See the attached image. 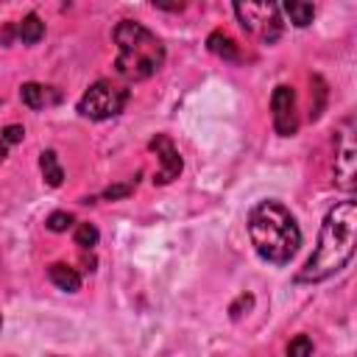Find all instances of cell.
Segmentation results:
<instances>
[{
	"mask_svg": "<svg viewBox=\"0 0 357 357\" xmlns=\"http://www.w3.org/2000/svg\"><path fill=\"white\" fill-rule=\"evenodd\" d=\"M128 86L112 81V78H100L95 81L78 100V114L86 120H109L117 117L126 103H128Z\"/></svg>",
	"mask_w": 357,
	"mask_h": 357,
	"instance_id": "obj_4",
	"label": "cell"
},
{
	"mask_svg": "<svg viewBox=\"0 0 357 357\" xmlns=\"http://www.w3.org/2000/svg\"><path fill=\"white\" fill-rule=\"evenodd\" d=\"M47 279H50L59 290H64V293H78V290H81V273H78L75 268L64 265V262H53V265L47 268Z\"/></svg>",
	"mask_w": 357,
	"mask_h": 357,
	"instance_id": "obj_9",
	"label": "cell"
},
{
	"mask_svg": "<svg viewBox=\"0 0 357 357\" xmlns=\"http://www.w3.org/2000/svg\"><path fill=\"white\" fill-rule=\"evenodd\" d=\"M279 8L290 17V22H293L296 28H307V25L312 22V17H315V6H312V3L290 0V3H284V6H279Z\"/></svg>",
	"mask_w": 357,
	"mask_h": 357,
	"instance_id": "obj_13",
	"label": "cell"
},
{
	"mask_svg": "<svg viewBox=\"0 0 357 357\" xmlns=\"http://www.w3.org/2000/svg\"><path fill=\"white\" fill-rule=\"evenodd\" d=\"M22 137H25V128L22 126H6L3 131H0V162L8 156V148L11 145H17V142H22Z\"/></svg>",
	"mask_w": 357,
	"mask_h": 357,
	"instance_id": "obj_15",
	"label": "cell"
},
{
	"mask_svg": "<svg viewBox=\"0 0 357 357\" xmlns=\"http://www.w3.org/2000/svg\"><path fill=\"white\" fill-rule=\"evenodd\" d=\"M39 167H42V178H45L47 187H59L64 181V170L59 165L56 151H42L39 153Z\"/></svg>",
	"mask_w": 357,
	"mask_h": 357,
	"instance_id": "obj_11",
	"label": "cell"
},
{
	"mask_svg": "<svg viewBox=\"0 0 357 357\" xmlns=\"http://www.w3.org/2000/svg\"><path fill=\"white\" fill-rule=\"evenodd\" d=\"M287 357H312V340L307 335H296L287 343Z\"/></svg>",
	"mask_w": 357,
	"mask_h": 357,
	"instance_id": "obj_17",
	"label": "cell"
},
{
	"mask_svg": "<svg viewBox=\"0 0 357 357\" xmlns=\"http://www.w3.org/2000/svg\"><path fill=\"white\" fill-rule=\"evenodd\" d=\"M251 301H254L251 296H240V298L231 304V310H229V312H231V318H240V307H245V310H248V307H251Z\"/></svg>",
	"mask_w": 357,
	"mask_h": 357,
	"instance_id": "obj_20",
	"label": "cell"
},
{
	"mask_svg": "<svg viewBox=\"0 0 357 357\" xmlns=\"http://www.w3.org/2000/svg\"><path fill=\"white\" fill-rule=\"evenodd\" d=\"M45 226L50 229V231H67L70 226H73V215L70 212H50L47 215V220H45Z\"/></svg>",
	"mask_w": 357,
	"mask_h": 357,
	"instance_id": "obj_18",
	"label": "cell"
},
{
	"mask_svg": "<svg viewBox=\"0 0 357 357\" xmlns=\"http://www.w3.org/2000/svg\"><path fill=\"white\" fill-rule=\"evenodd\" d=\"M0 329H3V318H0Z\"/></svg>",
	"mask_w": 357,
	"mask_h": 357,
	"instance_id": "obj_21",
	"label": "cell"
},
{
	"mask_svg": "<svg viewBox=\"0 0 357 357\" xmlns=\"http://www.w3.org/2000/svg\"><path fill=\"white\" fill-rule=\"evenodd\" d=\"M98 240H100V231H98L92 223H78V229H75V245H81V248H95Z\"/></svg>",
	"mask_w": 357,
	"mask_h": 357,
	"instance_id": "obj_16",
	"label": "cell"
},
{
	"mask_svg": "<svg viewBox=\"0 0 357 357\" xmlns=\"http://www.w3.org/2000/svg\"><path fill=\"white\" fill-rule=\"evenodd\" d=\"M206 47H209L215 56L226 59V61H237V59H240V50H237V45H234V39H231L229 33H223V31H212L209 39H206Z\"/></svg>",
	"mask_w": 357,
	"mask_h": 357,
	"instance_id": "obj_10",
	"label": "cell"
},
{
	"mask_svg": "<svg viewBox=\"0 0 357 357\" xmlns=\"http://www.w3.org/2000/svg\"><path fill=\"white\" fill-rule=\"evenodd\" d=\"M271 112H273V128L279 137H293L298 131V114H296V92L287 84H279L271 95Z\"/></svg>",
	"mask_w": 357,
	"mask_h": 357,
	"instance_id": "obj_6",
	"label": "cell"
},
{
	"mask_svg": "<svg viewBox=\"0 0 357 357\" xmlns=\"http://www.w3.org/2000/svg\"><path fill=\"white\" fill-rule=\"evenodd\" d=\"M248 237L254 251L271 265H287L301 248V229L279 201H259L248 212Z\"/></svg>",
	"mask_w": 357,
	"mask_h": 357,
	"instance_id": "obj_2",
	"label": "cell"
},
{
	"mask_svg": "<svg viewBox=\"0 0 357 357\" xmlns=\"http://www.w3.org/2000/svg\"><path fill=\"white\" fill-rule=\"evenodd\" d=\"M117 45L114 73L123 81H145L165 64V45L162 39L148 31L137 20H120L112 31Z\"/></svg>",
	"mask_w": 357,
	"mask_h": 357,
	"instance_id": "obj_3",
	"label": "cell"
},
{
	"mask_svg": "<svg viewBox=\"0 0 357 357\" xmlns=\"http://www.w3.org/2000/svg\"><path fill=\"white\" fill-rule=\"evenodd\" d=\"M151 151H156V156L162 162V170L153 176V184H170L173 178H178L184 165H181V156H178V148L173 145V139L165 134H156L151 139Z\"/></svg>",
	"mask_w": 357,
	"mask_h": 357,
	"instance_id": "obj_8",
	"label": "cell"
},
{
	"mask_svg": "<svg viewBox=\"0 0 357 357\" xmlns=\"http://www.w3.org/2000/svg\"><path fill=\"white\" fill-rule=\"evenodd\" d=\"M17 36H20L25 45H36V42L45 36V22H42L36 14H25V17L17 22Z\"/></svg>",
	"mask_w": 357,
	"mask_h": 357,
	"instance_id": "obj_12",
	"label": "cell"
},
{
	"mask_svg": "<svg viewBox=\"0 0 357 357\" xmlns=\"http://www.w3.org/2000/svg\"><path fill=\"white\" fill-rule=\"evenodd\" d=\"M276 3H234V14L251 36H257L262 45H273L282 36V17Z\"/></svg>",
	"mask_w": 357,
	"mask_h": 357,
	"instance_id": "obj_5",
	"label": "cell"
},
{
	"mask_svg": "<svg viewBox=\"0 0 357 357\" xmlns=\"http://www.w3.org/2000/svg\"><path fill=\"white\" fill-rule=\"evenodd\" d=\"M131 187H134V184H112V187H106V190H103V198H106V201L126 198V195L131 192Z\"/></svg>",
	"mask_w": 357,
	"mask_h": 357,
	"instance_id": "obj_19",
	"label": "cell"
},
{
	"mask_svg": "<svg viewBox=\"0 0 357 357\" xmlns=\"http://www.w3.org/2000/svg\"><path fill=\"white\" fill-rule=\"evenodd\" d=\"M354 248H357V204L346 198L326 212L318 231V245L304 262V268L296 273V282L315 284L335 276L351 262Z\"/></svg>",
	"mask_w": 357,
	"mask_h": 357,
	"instance_id": "obj_1",
	"label": "cell"
},
{
	"mask_svg": "<svg viewBox=\"0 0 357 357\" xmlns=\"http://www.w3.org/2000/svg\"><path fill=\"white\" fill-rule=\"evenodd\" d=\"M20 98H22V103H25L28 109H42V106H47V86L28 81V84H22Z\"/></svg>",
	"mask_w": 357,
	"mask_h": 357,
	"instance_id": "obj_14",
	"label": "cell"
},
{
	"mask_svg": "<svg viewBox=\"0 0 357 357\" xmlns=\"http://www.w3.org/2000/svg\"><path fill=\"white\" fill-rule=\"evenodd\" d=\"M354 176H357V148H354V137H351V123H346L340 131V145H337V156H335V184L340 190L351 192Z\"/></svg>",
	"mask_w": 357,
	"mask_h": 357,
	"instance_id": "obj_7",
	"label": "cell"
}]
</instances>
